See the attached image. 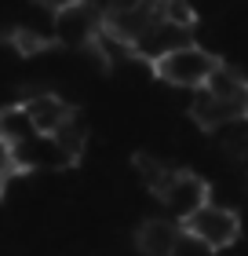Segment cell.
<instances>
[{
	"label": "cell",
	"instance_id": "obj_7",
	"mask_svg": "<svg viewBox=\"0 0 248 256\" xmlns=\"http://www.w3.org/2000/svg\"><path fill=\"white\" fill-rule=\"evenodd\" d=\"M179 234H183V224H175V220H146L135 234V246L143 256H175Z\"/></svg>",
	"mask_w": 248,
	"mask_h": 256
},
{
	"label": "cell",
	"instance_id": "obj_4",
	"mask_svg": "<svg viewBox=\"0 0 248 256\" xmlns=\"http://www.w3.org/2000/svg\"><path fill=\"white\" fill-rule=\"evenodd\" d=\"M102 37V15L88 0H80L77 8L55 15V44H66V48H95Z\"/></svg>",
	"mask_w": 248,
	"mask_h": 256
},
{
	"label": "cell",
	"instance_id": "obj_1",
	"mask_svg": "<svg viewBox=\"0 0 248 256\" xmlns=\"http://www.w3.org/2000/svg\"><path fill=\"white\" fill-rule=\"evenodd\" d=\"M219 66L223 62H219V55L212 48H205V44H186V48L164 55L161 62H153V74H157L164 84H172V88L201 92V88H208V80L216 77Z\"/></svg>",
	"mask_w": 248,
	"mask_h": 256
},
{
	"label": "cell",
	"instance_id": "obj_3",
	"mask_svg": "<svg viewBox=\"0 0 248 256\" xmlns=\"http://www.w3.org/2000/svg\"><path fill=\"white\" fill-rule=\"evenodd\" d=\"M157 202L164 205V212H168L175 224H186L194 212H201V208L212 202V194H208V183L201 180V176L175 168L172 176H168V183L161 187Z\"/></svg>",
	"mask_w": 248,
	"mask_h": 256
},
{
	"label": "cell",
	"instance_id": "obj_11",
	"mask_svg": "<svg viewBox=\"0 0 248 256\" xmlns=\"http://www.w3.org/2000/svg\"><path fill=\"white\" fill-rule=\"evenodd\" d=\"M135 172L143 176V183H146V190H153V194H161V187L168 183V176L175 168H168V165H161V161H153L150 154H139L135 158Z\"/></svg>",
	"mask_w": 248,
	"mask_h": 256
},
{
	"label": "cell",
	"instance_id": "obj_13",
	"mask_svg": "<svg viewBox=\"0 0 248 256\" xmlns=\"http://www.w3.org/2000/svg\"><path fill=\"white\" fill-rule=\"evenodd\" d=\"M18 172H22V168H18V154H15V146L0 139V194H4V187L18 176Z\"/></svg>",
	"mask_w": 248,
	"mask_h": 256
},
{
	"label": "cell",
	"instance_id": "obj_6",
	"mask_svg": "<svg viewBox=\"0 0 248 256\" xmlns=\"http://www.w3.org/2000/svg\"><path fill=\"white\" fill-rule=\"evenodd\" d=\"M15 154H18V168H22V172H37V168H48V172H51V168L73 165L51 136H33L29 143L15 146Z\"/></svg>",
	"mask_w": 248,
	"mask_h": 256
},
{
	"label": "cell",
	"instance_id": "obj_12",
	"mask_svg": "<svg viewBox=\"0 0 248 256\" xmlns=\"http://www.w3.org/2000/svg\"><path fill=\"white\" fill-rule=\"evenodd\" d=\"M157 11H161V18H164V22H172V26H179V30H194L197 11H194L190 0H157Z\"/></svg>",
	"mask_w": 248,
	"mask_h": 256
},
{
	"label": "cell",
	"instance_id": "obj_8",
	"mask_svg": "<svg viewBox=\"0 0 248 256\" xmlns=\"http://www.w3.org/2000/svg\"><path fill=\"white\" fill-rule=\"evenodd\" d=\"M37 136L29 114H26V102H11V106H0V139L11 146H22Z\"/></svg>",
	"mask_w": 248,
	"mask_h": 256
},
{
	"label": "cell",
	"instance_id": "obj_5",
	"mask_svg": "<svg viewBox=\"0 0 248 256\" xmlns=\"http://www.w3.org/2000/svg\"><path fill=\"white\" fill-rule=\"evenodd\" d=\"M22 102H26V114H29L33 128H37V136H55L62 124H69L77 118V110L62 96H55V92H37V96H29Z\"/></svg>",
	"mask_w": 248,
	"mask_h": 256
},
{
	"label": "cell",
	"instance_id": "obj_14",
	"mask_svg": "<svg viewBox=\"0 0 248 256\" xmlns=\"http://www.w3.org/2000/svg\"><path fill=\"white\" fill-rule=\"evenodd\" d=\"M175 256H212V249L205 246V242H197L194 234H179V246H175Z\"/></svg>",
	"mask_w": 248,
	"mask_h": 256
},
{
	"label": "cell",
	"instance_id": "obj_2",
	"mask_svg": "<svg viewBox=\"0 0 248 256\" xmlns=\"http://www.w3.org/2000/svg\"><path fill=\"white\" fill-rule=\"evenodd\" d=\"M183 230H186V234H194L197 242H205L212 252H219V249H230L234 242L241 238V216L234 212L230 205L208 202L201 212H194L190 220H186Z\"/></svg>",
	"mask_w": 248,
	"mask_h": 256
},
{
	"label": "cell",
	"instance_id": "obj_15",
	"mask_svg": "<svg viewBox=\"0 0 248 256\" xmlns=\"http://www.w3.org/2000/svg\"><path fill=\"white\" fill-rule=\"evenodd\" d=\"M37 8H44V11H51V15H62V11H69V8H77L80 0H33Z\"/></svg>",
	"mask_w": 248,
	"mask_h": 256
},
{
	"label": "cell",
	"instance_id": "obj_9",
	"mask_svg": "<svg viewBox=\"0 0 248 256\" xmlns=\"http://www.w3.org/2000/svg\"><path fill=\"white\" fill-rule=\"evenodd\" d=\"M58 146H62V154L69 158V161H77L80 154H84V146H88V128L80 124V118H73L69 124H62L58 132L51 136Z\"/></svg>",
	"mask_w": 248,
	"mask_h": 256
},
{
	"label": "cell",
	"instance_id": "obj_10",
	"mask_svg": "<svg viewBox=\"0 0 248 256\" xmlns=\"http://www.w3.org/2000/svg\"><path fill=\"white\" fill-rule=\"evenodd\" d=\"M7 40H11V48H15L18 55H37V52H48L51 44H55V37H44V33L26 30V26L11 30V33H7Z\"/></svg>",
	"mask_w": 248,
	"mask_h": 256
}]
</instances>
